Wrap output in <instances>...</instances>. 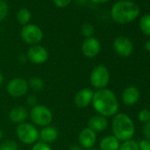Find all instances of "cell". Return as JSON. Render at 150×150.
Here are the masks:
<instances>
[{
  "mask_svg": "<svg viewBox=\"0 0 150 150\" xmlns=\"http://www.w3.org/2000/svg\"><path fill=\"white\" fill-rule=\"evenodd\" d=\"M9 13V7L5 0H0V21H4Z\"/></svg>",
  "mask_w": 150,
  "mask_h": 150,
  "instance_id": "d4e9b609",
  "label": "cell"
},
{
  "mask_svg": "<svg viewBox=\"0 0 150 150\" xmlns=\"http://www.w3.org/2000/svg\"><path fill=\"white\" fill-rule=\"evenodd\" d=\"M68 150H84V149L80 145H73Z\"/></svg>",
  "mask_w": 150,
  "mask_h": 150,
  "instance_id": "1f68e13d",
  "label": "cell"
},
{
  "mask_svg": "<svg viewBox=\"0 0 150 150\" xmlns=\"http://www.w3.org/2000/svg\"><path fill=\"white\" fill-rule=\"evenodd\" d=\"M29 117L33 125L41 127L50 125L53 120L52 111L49 107L42 104H37L32 107L29 112Z\"/></svg>",
  "mask_w": 150,
  "mask_h": 150,
  "instance_id": "277c9868",
  "label": "cell"
},
{
  "mask_svg": "<svg viewBox=\"0 0 150 150\" xmlns=\"http://www.w3.org/2000/svg\"><path fill=\"white\" fill-rule=\"evenodd\" d=\"M90 1L95 3V4H103V3L110 1V0H90Z\"/></svg>",
  "mask_w": 150,
  "mask_h": 150,
  "instance_id": "d6a6232c",
  "label": "cell"
},
{
  "mask_svg": "<svg viewBox=\"0 0 150 150\" xmlns=\"http://www.w3.org/2000/svg\"><path fill=\"white\" fill-rule=\"evenodd\" d=\"M2 139H3V132L1 129H0V140H1Z\"/></svg>",
  "mask_w": 150,
  "mask_h": 150,
  "instance_id": "d590c367",
  "label": "cell"
},
{
  "mask_svg": "<svg viewBox=\"0 0 150 150\" xmlns=\"http://www.w3.org/2000/svg\"><path fill=\"white\" fill-rule=\"evenodd\" d=\"M149 111H150V108H149Z\"/></svg>",
  "mask_w": 150,
  "mask_h": 150,
  "instance_id": "74e56055",
  "label": "cell"
},
{
  "mask_svg": "<svg viewBox=\"0 0 150 150\" xmlns=\"http://www.w3.org/2000/svg\"><path fill=\"white\" fill-rule=\"evenodd\" d=\"M138 118L141 123H144V124L150 121V111H149V110H146V109L141 110L138 114Z\"/></svg>",
  "mask_w": 150,
  "mask_h": 150,
  "instance_id": "484cf974",
  "label": "cell"
},
{
  "mask_svg": "<svg viewBox=\"0 0 150 150\" xmlns=\"http://www.w3.org/2000/svg\"><path fill=\"white\" fill-rule=\"evenodd\" d=\"M88 150H100V149H97V148H90V149H88Z\"/></svg>",
  "mask_w": 150,
  "mask_h": 150,
  "instance_id": "8d00e7d4",
  "label": "cell"
},
{
  "mask_svg": "<svg viewBox=\"0 0 150 150\" xmlns=\"http://www.w3.org/2000/svg\"><path fill=\"white\" fill-rule=\"evenodd\" d=\"M140 13L139 6L130 0H119L110 10L112 20L118 24H126L136 20Z\"/></svg>",
  "mask_w": 150,
  "mask_h": 150,
  "instance_id": "7a4b0ae2",
  "label": "cell"
},
{
  "mask_svg": "<svg viewBox=\"0 0 150 150\" xmlns=\"http://www.w3.org/2000/svg\"><path fill=\"white\" fill-rule=\"evenodd\" d=\"M26 102H27V104L28 106H30L31 108L35 106V105H37V98L35 96H32V95H30V96H28L27 97V101Z\"/></svg>",
  "mask_w": 150,
  "mask_h": 150,
  "instance_id": "4dcf8cb0",
  "label": "cell"
},
{
  "mask_svg": "<svg viewBox=\"0 0 150 150\" xmlns=\"http://www.w3.org/2000/svg\"><path fill=\"white\" fill-rule=\"evenodd\" d=\"M57 138H58V131L54 126L48 125L42 127V129L39 132V139L46 144H50L56 141Z\"/></svg>",
  "mask_w": 150,
  "mask_h": 150,
  "instance_id": "e0dca14e",
  "label": "cell"
},
{
  "mask_svg": "<svg viewBox=\"0 0 150 150\" xmlns=\"http://www.w3.org/2000/svg\"><path fill=\"white\" fill-rule=\"evenodd\" d=\"M82 54L88 58L96 57L101 51V43L96 37L86 38L81 45Z\"/></svg>",
  "mask_w": 150,
  "mask_h": 150,
  "instance_id": "8fae6325",
  "label": "cell"
},
{
  "mask_svg": "<svg viewBox=\"0 0 150 150\" xmlns=\"http://www.w3.org/2000/svg\"><path fill=\"white\" fill-rule=\"evenodd\" d=\"M110 74L109 69L103 64H98L95 66L91 71L89 76V81L91 86L94 88H96L97 90L106 88L110 82Z\"/></svg>",
  "mask_w": 150,
  "mask_h": 150,
  "instance_id": "8992f818",
  "label": "cell"
},
{
  "mask_svg": "<svg viewBox=\"0 0 150 150\" xmlns=\"http://www.w3.org/2000/svg\"><path fill=\"white\" fill-rule=\"evenodd\" d=\"M94 110L105 117H114L119 109V103L115 93L109 89H99L94 93L92 101Z\"/></svg>",
  "mask_w": 150,
  "mask_h": 150,
  "instance_id": "6da1fadb",
  "label": "cell"
},
{
  "mask_svg": "<svg viewBox=\"0 0 150 150\" xmlns=\"http://www.w3.org/2000/svg\"><path fill=\"white\" fill-rule=\"evenodd\" d=\"M18 139L26 145H34L39 139V131L33 124L24 122L18 125L15 130Z\"/></svg>",
  "mask_w": 150,
  "mask_h": 150,
  "instance_id": "5b68a950",
  "label": "cell"
},
{
  "mask_svg": "<svg viewBox=\"0 0 150 150\" xmlns=\"http://www.w3.org/2000/svg\"><path fill=\"white\" fill-rule=\"evenodd\" d=\"M120 141L113 135H109L103 138L100 141V150H118Z\"/></svg>",
  "mask_w": 150,
  "mask_h": 150,
  "instance_id": "ac0fdd59",
  "label": "cell"
},
{
  "mask_svg": "<svg viewBox=\"0 0 150 150\" xmlns=\"http://www.w3.org/2000/svg\"><path fill=\"white\" fill-rule=\"evenodd\" d=\"M113 49L118 56L128 57L133 52V43L128 37L119 35L113 42Z\"/></svg>",
  "mask_w": 150,
  "mask_h": 150,
  "instance_id": "9c48e42d",
  "label": "cell"
},
{
  "mask_svg": "<svg viewBox=\"0 0 150 150\" xmlns=\"http://www.w3.org/2000/svg\"><path fill=\"white\" fill-rule=\"evenodd\" d=\"M108 120L107 117L101 116L99 114L91 117L88 122V127L93 130L94 132H103L108 127Z\"/></svg>",
  "mask_w": 150,
  "mask_h": 150,
  "instance_id": "2e32d148",
  "label": "cell"
},
{
  "mask_svg": "<svg viewBox=\"0 0 150 150\" xmlns=\"http://www.w3.org/2000/svg\"><path fill=\"white\" fill-rule=\"evenodd\" d=\"M97 140L96 132L91 130L88 127L83 128L78 136V141L80 146L83 149H90L93 148V146L96 145Z\"/></svg>",
  "mask_w": 150,
  "mask_h": 150,
  "instance_id": "4fadbf2b",
  "label": "cell"
},
{
  "mask_svg": "<svg viewBox=\"0 0 150 150\" xmlns=\"http://www.w3.org/2000/svg\"><path fill=\"white\" fill-rule=\"evenodd\" d=\"M28 117V111L24 106H16L9 112V119L13 124H22Z\"/></svg>",
  "mask_w": 150,
  "mask_h": 150,
  "instance_id": "5bb4252c",
  "label": "cell"
},
{
  "mask_svg": "<svg viewBox=\"0 0 150 150\" xmlns=\"http://www.w3.org/2000/svg\"><path fill=\"white\" fill-rule=\"evenodd\" d=\"M118 150H139V143L133 139H128L123 141L122 144H120Z\"/></svg>",
  "mask_w": 150,
  "mask_h": 150,
  "instance_id": "7402d4cb",
  "label": "cell"
},
{
  "mask_svg": "<svg viewBox=\"0 0 150 150\" xmlns=\"http://www.w3.org/2000/svg\"><path fill=\"white\" fill-rule=\"evenodd\" d=\"M3 83H4V75L1 71H0V87L2 86Z\"/></svg>",
  "mask_w": 150,
  "mask_h": 150,
  "instance_id": "e575fe53",
  "label": "cell"
},
{
  "mask_svg": "<svg viewBox=\"0 0 150 150\" xmlns=\"http://www.w3.org/2000/svg\"><path fill=\"white\" fill-rule=\"evenodd\" d=\"M31 150H52L49 144H46L42 141H37L33 145Z\"/></svg>",
  "mask_w": 150,
  "mask_h": 150,
  "instance_id": "4316f807",
  "label": "cell"
},
{
  "mask_svg": "<svg viewBox=\"0 0 150 150\" xmlns=\"http://www.w3.org/2000/svg\"><path fill=\"white\" fill-rule=\"evenodd\" d=\"M112 132L119 141L132 139L135 132L132 119L125 113H117L112 120Z\"/></svg>",
  "mask_w": 150,
  "mask_h": 150,
  "instance_id": "3957f363",
  "label": "cell"
},
{
  "mask_svg": "<svg viewBox=\"0 0 150 150\" xmlns=\"http://www.w3.org/2000/svg\"><path fill=\"white\" fill-rule=\"evenodd\" d=\"M28 88L29 87L28 81L21 77L12 79L6 86V91L8 95L14 98L24 96L28 93Z\"/></svg>",
  "mask_w": 150,
  "mask_h": 150,
  "instance_id": "ba28073f",
  "label": "cell"
},
{
  "mask_svg": "<svg viewBox=\"0 0 150 150\" xmlns=\"http://www.w3.org/2000/svg\"><path fill=\"white\" fill-rule=\"evenodd\" d=\"M94 91L89 88H85L79 90L74 96V104L79 109L88 108L90 104H92Z\"/></svg>",
  "mask_w": 150,
  "mask_h": 150,
  "instance_id": "7c38bea8",
  "label": "cell"
},
{
  "mask_svg": "<svg viewBox=\"0 0 150 150\" xmlns=\"http://www.w3.org/2000/svg\"><path fill=\"white\" fill-rule=\"evenodd\" d=\"M28 60L35 64H44L49 58L48 50L42 45L36 44L32 45L27 51L26 55Z\"/></svg>",
  "mask_w": 150,
  "mask_h": 150,
  "instance_id": "30bf717a",
  "label": "cell"
},
{
  "mask_svg": "<svg viewBox=\"0 0 150 150\" xmlns=\"http://www.w3.org/2000/svg\"><path fill=\"white\" fill-rule=\"evenodd\" d=\"M81 31L84 37L90 38V37H93V35L95 34V28L90 23H85L81 26Z\"/></svg>",
  "mask_w": 150,
  "mask_h": 150,
  "instance_id": "cb8c5ba5",
  "label": "cell"
},
{
  "mask_svg": "<svg viewBox=\"0 0 150 150\" xmlns=\"http://www.w3.org/2000/svg\"><path fill=\"white\" fill-rule=\"evenodd\" d=\"M71 2V0H53V3L57 7L64 8L67 7Z\"/></svg>",
  "mask_w": 150,
  "mask_h": 150,
  "instance_id": "83f0119b",
  "label": "cell"
},
{
  "mask_svg": "<svg viewBox=\"0 0 150 150\" xmlns=\"http://www.w3.org/2000/svg\"><path fill=\"white\" fill-rule=\"evenodd\" d=\"M18 143L13 139H6L0 144V150H18Z\"/></svg>",
  "mask_w": 150,
  "mask_h": 150,
  "instance_id": "603a6c76",
  "label": "cell"
},
{
  "mask_svg": "<svg viewBox=\"0 0 150 150\" xmlns=\"http://www.w3.org/2000/svg\"><path fill=\"white\" fill-rule=\"evenodd\" d=\"M142 133L146 139H150V121L144 124L142 128Z\"/></svg>",
  "mask_w": 150,
  "mask_h": 150,
  "instance_id": "f546056e",
  "label": "cell"
},
{
  "mask_svg": "<svg viewBox=\"0 0 150 150\" xmlns=\"http://www.w3.org/2000/svg\"><path fill=\"white\" fill-rule=\"evenodd\" d=\"M140 94L139 90L134 87V86H130L126 88L122 93V102L128 106L135 104L139 99Z\"/></svg>",
  "mask_w": 150,
  "mask_h": 150,
  "instance_id": "9a60e30c",
  "label": "cell"
},
{
  "mask_svg": "<svg viewBox=\"0 0 150 150\" xmlns=\"http://www.w3.org/2000/svg\"><path fill=\"white\" fill-rule=\"evenodd\" d=\"M28 82V87L35 92L42 91L45 88V83L43 80L40 77H36V76L32 77L29 79Z\"/></svg>",
  "mask_w": 150,
  "mask_h": 150,
  "instance_id": "ffe728a7",
  "label": "cell"
},
{
  "mask_svg": "<svg viewBox=\"0 0 150 150\" xmlns=\"http://www.w3.org/2000/svg\"><path fill=\"white\" fill-rule=\"evenodd\" d=\"M17 18V21L22 25V26H26L28 24H29V21L31 20V13L28 9L27 8H22L20 9L17 13L16 15Z\"/></svg>",
  "mask_w": 150,
  "mask_h": 150,
  "instance_id": "d6986e66",
  "label": "cell"
},
{
  "mask_svg": "<svg viewBox=\"0 0 150 150\" xmlns=\"http://www.w3.org/2000/svg\"><path fill=\"white\" fill-rule=\"evenodd\" d=\"M21 39L28 45H36L43 38L42 30L35 24H28L23 26L21 31Z\"/></svg>",
  "mask_w": 150,
  "mask_h": 150,
  "instance_id": "52a82bcc",
  "label": "cell"
},
{
  "mask_svg": "<svg viewBox=\"0 0 150 150\" xmlns=\"http://www.w3.org/2000/svg\"><path fill=\"white\" fill-rule=\"evenodd\" d=\"M139 150H150V139H143L139 143Z\"/></svg>",
  "mask_w": 150,
  "mask_h": 150,
  "instance_id": "f1b7e54d",
  "label": "cell"
},
{
  "mask_svg": "<svg viewBox=\"0 0 150 150\" xmlns=\"http://www.w3.org/2000/svg\"><path fill=\"white\" fill-rule=\"evenodd\" d=\"M139 27L144 35L150 36V14H146L140 18L139 21Z\"/></svg>",
  "mask_w": 150,
  "mask_h": 150,
  "instance_id": "44dd1931",
  "label": "cell"
},
{
  "mask_svg": "<svg viewBox=\"0 0 150 150\" xmlns=\"http://www.w3.org/2000/svg\"><path fill=\"white\" fill-rule=\"evenodd\" d=\"M145 49L146 51L150 52V40H148L145 42Z\"/></svg>",
  "mask_w": 150,
  "mask_h": 150,
  "instance_id": "836d02e7",
  "label": "cell"
}]
</instances>
